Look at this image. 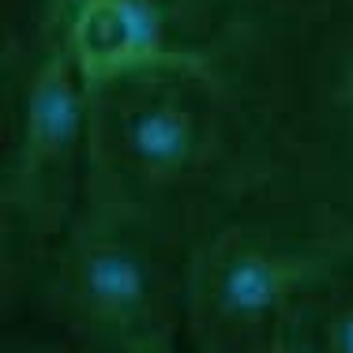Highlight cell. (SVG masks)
Here are the masks:
<instances>
[{
  "mask_svg": "<svg viewBox=\"0 0 353 353\" xmlns=\"http://www.w3.org/2000/svg\"><path fill=\"white\" fill-rule=\"evenodd\" d=\"M139 353H181V339H165V342H154V346L139 350Z\"/></svg>",
  "mask_w": 353,
  "mask_h": 353,
  "instance_id": "obj_9",
  "label": "cell"
},
{
  "mask_svg": "<svg viewBox=\"0 0 353 353\" xmlns=\"http://www.w3.org/2000/svg\"><path fill=\"white\" fill-rule=\"evenodd\" d=\"M353 259V218L271 188L188 241L184 342L192 353H279L316 293Z\"/></svg>",
  "mask_w": 353,
  "mask_h": 353,
  "instance_id": "obj_2",
  "label": "cell"
},
{
  "mask_svg": "<svg viewBox=\"0 0 353 353\" xmlns=\"http://www.w3.org/2000/svg\"><path fill=\"white\" fill-rule=\"evenodd\" d=\"M4 353H83V350L72 346L68 339H61V342H34V339H23V342H8Z\"/></svg>",
  "mask_w": 353,
  "mask_h": 353,
  "instance_id": "obj_8",
  "label": "cell"
},
{
  "mask_svg": "<svg viewBox=\"0 0 353 353\" xmlns=\"http://www.w3.org/2000/svg\"><path fill=\"white\" fill-rule=\"evenodd\" d=\"M293 346L305 353H353V259L316 293Z\"/></svg>",
  "mask_w": 353,
  "mask_h": 353,
  "instance_id": "obj_7",
  "label": "cell"
},
{
  "mask_svg": "<svg viewBox=\"0 0 353 353\" xmlns=\"http://www.w3.org/2000/svg\"><path fill=\"white\" fill-rule=\"evenodd\" d=\"M41 15L87 87L176 49H211L218 38V27L196 19L192 0H46Z\"/></svg>",
  "mask_w": 353,
  "mask_h": 353,
  "instance_id": "obj_6",
  "label": "cell"
},
{
  "mask_svg": "<svg viewBox=\"0 0 353 353\" xmlns=\"http://www.w3.org/2000/svg\"><path fill=\"white\" fill-rule=\"evenodd\" d=\"M271 150L274 184L353 218V0H312L214 38Z\"/></svg>",
  "mask_w": 353,
  "mask_h": 353,
  "instance_id": "obj_3",
  "label": "cell"
},
{
  "mask_svg": "<svg viewBox=\"0 0 353 353\" xmlns=\"http://www.w3.org/2000/svg\"><path fill=\"white\" fill-rule=\"evenodd\" d=\"M188 241L87 188L38 274V305L83 353H139L184 334Z\"/></svg>",
  "mask_w": 353,
  "mask_h": 353,
  "instance_id": "obj_5",
  "label": "cell"
},
{
  "mask_svg": "<svg viewBox=\"0 0 353 353\" xmlns=\"http://www.w3.org/2000/svg\"><path fill=\"white\" fill-rule=\"evenodd\" d=\"M279 353H305V350H297V346H290V350H279Z\"/></svg>",
  "mask_w": 353,
  "mask_h": 353,
  "instance_id": "obj_10",
  "label": "cell"
},
{
  "mask_svg": "<svg viewBox=\"0 0 353 353\" xmlns=\"http://www.w3.org/2000/svg\"><path fill=\"white\" fill-rule=\"evenodd\" d=\"M90 170L87 83L46 15L4 27L0 53V285L4 316L34 297L53 241L79 211Z\"/></svg>",
  "mask_w": 353,
  "mask_h": 353,
  "instance_id": "obj_4",
  "label": "cell"
},
{
  "mask_svg": "<svg viewBox=\"0 0 353 353\" xmlns=\"http://www.w3.org/2000/svg\"><path fill=\"white\" fill-rule=\"evenodd\" d=\"M87 188L139 207L184 241L279 188L259 121L214 46L87 87Z\"/></svg>",
  "mask_w": 353,
  "mask_h": 353,
  "instance_id": "obj_1",
  "label": "cell"
}]
</instances>
